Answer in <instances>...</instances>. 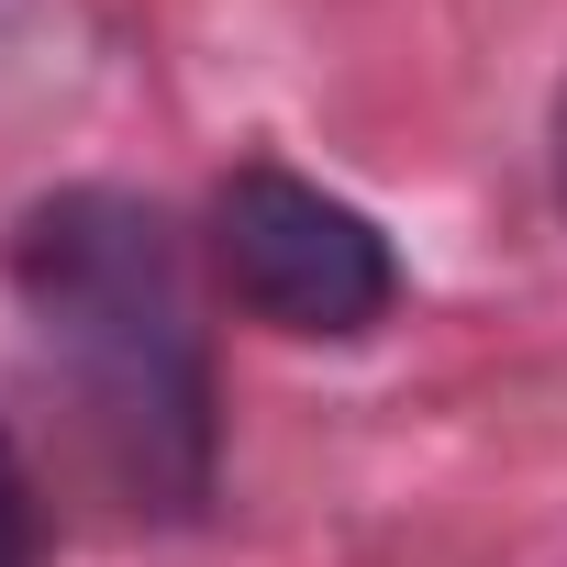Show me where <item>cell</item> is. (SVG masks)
<instances>
[{"instance_id":"obj_4","label":"cell","mask_w":567,"mask_h":567,"mask_svg":"<svg viewBox=\"0 0 567 567\" xmlns=\"http://www.w3.org/2000/svg\"><path fill=\"white\" fill-rule=\"evenodd\" d=\"M556 189H567V101H556Z\"/></svg>"},{"instance_id":"obj_2","label":"cell","mask_w":567,"mask_h":567,"mask_svg":"<svg viewBox=\"0 0 567 567\" xmlns=\"http://www.w3.org/2000/svg\"><path fill=\"white\" fill-rule=\"evenodd\" d=\"M212 267L267 334H301V346H357L401 301L390 234L357 200H334L323 178L267 167V156L212 189Z\"/></svg>"},{"instance_id":"obj_1","label":"cell","mask_w":567,"mask_h":567,"mask_svg":"<svg viewBox=\"0 0 567 567\" xmlns=\"http://www.w3.org/2000/svg\"><path fill=\"white\" fill-rule=\"evenodd\" d=\"M12 301L45 368L79 390L90 445L156 512L212 489V346L178 278V234L134 189H56L12 223Z\"/></svg>"},{"instance_id":"obj_3","label":"cell","mask_w":567,"mask_h":567,"mask_svg":"<svg viewBox=\"0 0 567 567\" xmlns=\"http://www.w3.org/2000/svg\"><path fill=\"white\" fill-rule=\"evenodd\" d=\"M0 567H34V489L12 445H0Z\"/></svg>"}]
</instances>
